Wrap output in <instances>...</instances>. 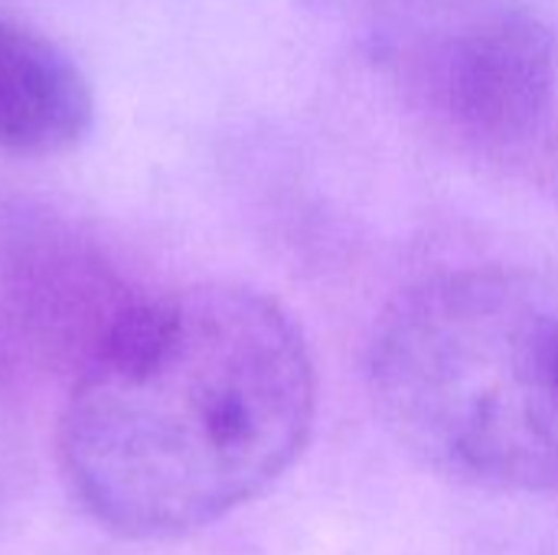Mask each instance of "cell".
<instances>
[{
    "instance_id": "1",
    "label": "cell",
    "mask_w": 558,
    "mask_h": 555,
    "mask_svg": "<svg viewBox=\"0 0 558 555\" xmlns=\"http://www.w3.org/2000/svg\"><path fill=\"white\" fill-rule=\"evenodd\" d=\"M314 412V363L291 314L242 285H196L108 321L62 412L59 455L101 527L163 540L268 491Z\"/></svg>"
},
{
    "instance_id": "2",
    "label": "cell",
    "mask_w": 558,
    "mask_h": 555,
    "mask_svg": "<svg viewBox=\"0 0 558 555\" xmlns=\"http://www.w3.org/2000/svg\"><path fill=\"white\" fill-rule=\"evenodd\" d=\"M553 317L504 268H461L405 288L369 343L379 415L445 478L556 491L558 406L543 366Z\"/></svg>"
},
{
    "instance_id": "3",
    "label": "cell",
    "mask_w": 558,
    "mask_h": 555,
    "mask_svg": "<svg viewBox=\"0 0 558 555\" xmlns=\"http://www.w3.org/2000/svg\"><path fill=\"white\" fill-rule=\"evenodd\" d=\"M363 29L392 88L461 144L513 150L543 128L556 46L523 0H366Z\"/></svg>"
},
{
    "instance_id": "4",
    "label": "cell",
    "mask_w": 558,
    "mask_h": 555,
    "mask_svg": "<svg viewBox=\"0 0 558 555\" xmlns=\"http://www.w3.org/2000/svg\"><path fill=\"white\" fill-rule=\"evenodd\" d=\"M95 121L82 69L36 29L0 16V150L52 157L72 150Z\"/></svg>"
},
{
    "instance_id": "5",
    "label": "cell",
    "mask_w": 558,
    "mask_h": 555,
    "mask_svg": "<svg viewBox=\"0 0 558 555\" xmlns=\"http://www.w3.org/2000/svg\"><path fill=\"white\" fill-rule=\"evenodd\" d=\"M543 366H546V383L549 393L558 406V314L553 317L549 330H546V343H543Z\"/></svg>"
}]
</instances>
